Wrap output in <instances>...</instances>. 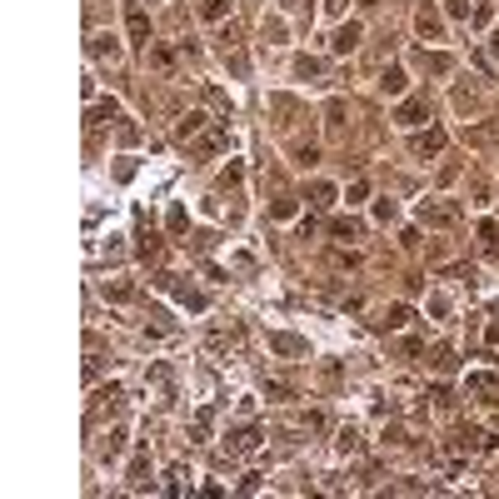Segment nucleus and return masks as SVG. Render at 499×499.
Here are the masks:
<instances>
[{"label": "nucleus", "instance_id": "1", "mask_svg": "<svg viewBox=\"0 0 499 499\" xmlns=\"http://www.w3.org/2000/svg\"><path fill=\"white\" fill-rule=\"evenodd\" d=\"M394 120H400V125H425V120H434V110H429L425 95H414V100H405V105L394 110Z\"/></svg>", "mask_w": 499, "mask_h": 499}, {"label": "nucleus", "instance_id": "2", "mask_svg": "<svg viewBox=\"0 0 499 499\" xmlns=\"http://www.w3.org/2000/svg\"><path fill=\"white\" fill-rule=\"evenodd\" d=\"M125 30H130L135 45H150V15H145L140 6H125Z\"/></svg>", "mask_w": 499, "mask_h": 499}, {"label": "nucleus", "instance_id": "3", "mask_svg": "<svg viewBox=\"0 0 499 499\" xmlns=\"http://www.w3.org/2000/svg\"><path fill=\"white\" fill-rule=\"evenodd\" d=\"M360 35H365V26H360V20H349V26H340V30H335L329 50H335V55H349V50L360 45Z\"/></svg>", "mask_w": 499, "mask_h": 499}, {"label": "nucleus", "instance_id": "4", "mask_svg": "<svg viewBox=\"0 0 499 499\" xmlns=\"http://www.w3.org/2000/svg\"><path fill=\"white\" fill-rule=\"evenodd\" d=\"M414 26H420V35H425V40H440V35H445V20H440V10H434V6H420Z\"/></svg>", "mask_w": 499, "mask_h": 499}, {"label": "nucleus", "instance_id": "5", "mask_svg": "<svg viewBox=\"0 0 499 499\" xmlns=\"http://www.w3.org/2000/svg\"><path fill=\"white\" fill-rule=\"evenodd\" d=\"M445 150V130H425L414 135V155H440Z\"/></svg>", "mask_w": 499, "mask_h": 499}, {"label": "nucleus", "instance_id": "6", "mask_svg": "<svg viewBox=\"0 0 499 499\" xmlns=\"http://www.w3.org/2000/svg\"><path fill=\"white\" fill-rule=\"evenodd\" d=\"M269 349H275V355H305V340L300 335H269Z\"/></svg>", "mask_w": 499, "mask_h": 499}, {"label": "nucleus", "instance_id": "7", "mask_svg": "<svg viewBox=\"0 0 499 499\" xmlns=\"http://www.w3.org/2000/svg\"><path fill=\"white\" fill-rule=\"evenodd\" d=\"M405 85H409V80H405L400 65H389V70L380 75V90H385V95H405Z\"/></svg>", "mask_w": 499, "mask_h": 499}, {"label": "nucleus", "instance_id": "8", "mask_svg": "<svg viewBox=\"0 0 499 499\" xmlns=\"http://www.w3.org/2000/svg\"><path fill=\"white\" fill-rule=\"evenodd\" d=\"M225 445H230L235 454H250V449L260 445V429H235V434H230V440H225Z\"/></svg>", "mask_w": 499, "mask_h": 499}, {"label": "nucleus", "instance_id": "9", "mask_svg": "<svg viewBox=\"0 0 499 499\" xmlns=\"http://www.w3.org/2000/svg\"><path fill=\"white\" fill-rule=\"evenodd\" d=\"M420 220H425V225H449L454 210H445V205H429V200H425V205H420Z\"/></svg>", "mask_w": 499, "mask_h": 499}, {"label": "nucleus", "instance_id": "10", "mask_svg": "<svg viewBox=\"0 0 499 499\" xmlns=\"http://www.w3.org/2000/svg\"><path fill=\"white\" fill-rule=\"evenodd\" d=\"M329 235H340V240H355V235H360V220H349V215L329 220Z\"/></svg>", "mask_w": 499, "mask_h": 499}, {"label": "nucleus", "instance_id": "11", "mask_svg": "<svg viewBox=\"0 0 499 499\" xmlns=\"http://www.w3.org/2000/svg\"><path fill=\"white\" fill-rule=\"evenodd\" d=\"M200 130H205V115H200V110H190V115L180 120V140H190V135H200Z\"/></svg>", "mask_w": 499, "mask_h": 499}, {"label": "nucleus", "instance_id": "12", "mask_svg": "<svg viewBox=\"0 0 499 499\" xmlns=\"http://www.w3.org/2000/svg\"><path fill=\"white\" fill-rule=\"evenodd\" d=\"M90 50H95L100 60H115V55H120V45H115V35H95V45H90Z\"/></svg>", "mask_w": 499, "mask_h": 499}, {"label": "nucleus", "instance_id": "13", "mask_svg": "<svg viewBox=\"0 0 499 499\" xmlns=\"http://www.w3.org/2000/svg\"><path fill=\"white\" fill-rule=\"evenodd\" d=\"M225 10H230V0H200V15L205 20H225Z\"/></svg>", "mask_w": 499, "mask_h": 499}, {"label": "nucleus", "instance_id": "14", "mask_svg": "<svg viewBox=\"0 0 499 499\" xmlns=\"http://www.w3.org/2000/svg\"><path fill=\"white\" fill-rule=\"evenodd\" d=\"M345 115H349V105H345V100H329V105H325V120L335 125V130L345 125Z\"/></svg>", "mask_w": 499, "mask_h": 499}, {"label": "nucleus", "instance_id": "15", "mask_svg": "<svg viewBox=\"0 0 499 499\" xmlns=\"http://www.w3.org/2000/svg\"><path fill=\"white\" fill-rule=\"evenodd\" d=\"M309 195H315V205H320V210H329V205H335V185H325V180H320Z\"/></svg>", "mask_w": 499, "mask_h": 499}, {"label": "nucleus", "instance_id": "16", "mask_svg": "<svg viewBox=\"0 0 499 499\" xmlns=\"http://www.w3.org/2000/svg\"><path fill=\"white\" fill-rule=\"evenodd\" d=\"M295 75H305V80H315V75H320V60H309V55H300V60H295Z\"/></svg>", "mask_w": 499, "mask_h": 499}, {"label": "nucleus", "instance_id": "17", "mask_svg": "<svg viewBox=\"0 0 499 499\" xmlns=\"http://www.w3.org/2000/svg\"><path fill=\"white\" fill-rule=\"evenodd\" d=\"M120 115V105H115V100H100V105L90 110V120H115Z\"/></svg>", "mask_w": 499, "mask_h": 499}, {"label": "nucleus", "instance_id": "18", "mask_svg": "<svg viewBox=\"0 0 499 499\" xmlns=\"http://www.w3.org/2000/svg\"><path fill=\"white\" fill-rule=\"evenodd\" d=\"M425 65H429L434 75H445V70H449V55H440V50H434V55H429V50H425Z\"/></svg>", "mask_w": 499, "mask_h": 499}, {"label": "nucleus", "instance_id": "19", "mask_svg": "<svg viewBox=\"0 0 499 499\" xmlns=\"http://www.w3.org/2000/svg\"><path fill=\"white\" fill-rule=\"evenodd\" d=\"M105 295H110V300H130V295H135V289H130V285H125V280H115V285L105 280Z\"/></svg>", "mask_w": 499, "mask_h": 499}, {"label": "nucleus", "instance_id": "20", "mask_svg": "<svg viewBox=\"0 0 499 499\" xmlns=\"http://www.w3.org/2000/svg\"><path fill=\"white\" fill-rule=\"evenodd\" d=\"M295 160L305 165V170H309V165H315L320 160V150H315V145H300V150H295Z\"/></svg>", "mask_w": 499, "mask_h": 499}, {"label": "nucleus", "instance_id": "21", "mask_svg": "<svg viewBox=\"0 0 499 499\" xmlns=\"http://www.w3.org/2000/svg\"><path fill=\"white\" fill-rule=\"evenodd\" d=\"M400 325H409V309L394 305V309H389V329H400Z\"/></svg>", "mask_w": 499, "mask_h": 499}, {"label": "nucleus", "instance_id": "22", "mask_svg": "<svg viewBox=\"0 0 499 499\" xmlns=\"http://www.w3.org/2000/svg\"><path fill=\"white\" fill-rule=\"evenodd\" d=\"M340 449H345V454L360 449V434H355V429H340Z\"/></svg>", "mask_w": 499, "mask_h": 499}, {"label": "nucleus", "instance_id": "23", "mask_svg": "<svg viewBox=\"0 0 499 499\" xmlns=\"http://www.w3.org/2000/svg\"><path fill=\"white\" fill-rule=\"evenodd\" d=\"M374 215H380V220L389 225V220H394V215H400V210H394V200H380V205H374Z\"/></svg>", "mask_w": 499, "mask_h": 499}, {"label": "nucleus", "instance_id": "24", "mask_svg": "<svg viewBox=\"0 0 499 499\" xmlns=\"http://www.w3.org/2000/svg\"><path fill=\"white\" fill-rule=\"evenodd\" d=\"M434 365L449 369V365H454V349H449V345H440V349H434Z\"/></svg>", "mask_w": 499, "mask_h": 499}, {"label": "nucleus", "instance_id": "25", "mask_svg": "<svg viewBox=\"0 0 499 499\" xmlns=\"http://www.w3.org/2000/svg\"><path fill=\"white\" fill-rule=\"evenodd\" d=\"M145 474H150V465H145V454H140V460L130 465V480H135V485H145Z\"/></svg>", "mask_w": 499, "mask_h": 499}, {"label": "nucleus", "instance_id": "26", "mask_svg": "<svg viewBox=\"0 0 499 499\" xmlns=\"http://www.w3.org/2000/svg\"><path fill=\"white\" fill-rule=\"evenodd\" d=\"M230 70H235V75H245V70H250V60H245V50H230Z\"/></svg>", "mask_w": 499, "mask_h": 499}, {"label": "nucleus", "instance_id": "27", "mask_svg": "<svg viewBox=\"0 0 499 499\" xmlns=\"http://www.w3.org/2000/svg\"><path fill=\"white\" fill-rule=\"evenodd\" d=\"M265 35H269V45H280V40H285V20H275V26H265Z\"/></svg>", "mask_w": 499, "mask_h": 499}, {"label": "nucleus", "instance_id": "28", "mask_svg": "<svg viewBox=\"0 0 499 499\" xmlns=\"http://www.w3.org/2000/svg\"><path fill=\"white\" fill-rule=\"evenodd\" d=\"M135 140H140V130H135L130 120H125V125H120V145H135Z\"/></svg>", "mask_w": 499, "mask_h": 499}, {"label": "nucleus", "instance_id": "29", "mask_svg": "<svg viewBox=\"0 0 499 499\" xmlns=\"http://www.w3.org/2000/svg\"><path fill=\"white\" fill-rule=\"evenodd\" d=\"M449 15L454 20H469V0H449Z\"/></svg>", "mask_w": 499, "mask_h": 499}, {"label": "nucleus", "instance_id": "30", "mask_svg": "<svg viewBox=\"0 0 499 499\" xmlns=\"http://www.w3.org/2000/svg\"><path fill=\"white\" fill-rule=\"evenodd\" d=\"M489 55H494V60H499V35H489Z\"/></svg>", "mask_w": 499, "mask_h": 499}, {"label": "nucleus", "instance_id": "31", "mask_svg": "<svg viewBox=\"0 0 499 499\" xmlns=\"http://www.w3.org/2000/svg\"><path fill=\"white\" fill-rule=\"evenodd\" d=\"M325 6H329V10H340V6H345V0H325Z\"/></svg>", "mask_w": 499, "mask_h": 499}, {"label": "nucleus", "instance_id": "32", "mask_svg": "<svg viewBox=\"0 0 499 499\" xmlns=\"http://www.w3.org/2000/svg\"><path fill=\"white\" fill-rule=\"evenodd\" d=\"M360 6H380V0H360Z\"/></svg>", "mask_w": 499, "mask_h": 499}]
</instances>
